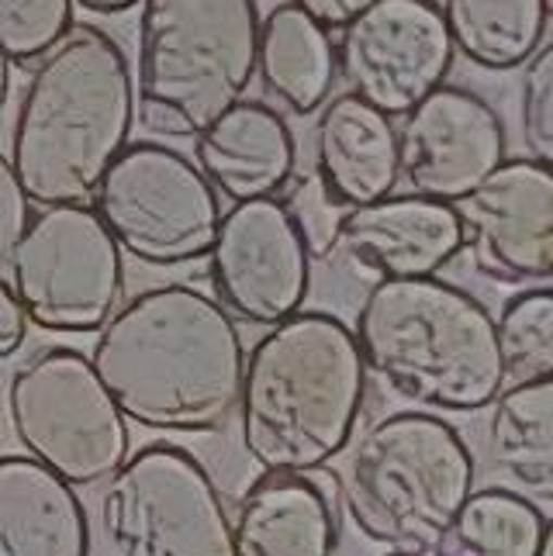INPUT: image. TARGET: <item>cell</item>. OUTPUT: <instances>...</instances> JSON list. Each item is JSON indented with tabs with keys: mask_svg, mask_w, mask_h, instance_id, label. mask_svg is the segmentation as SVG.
Returning a JSON list of instances; mask_svg holds the SVG:
<instances>
[{
	"mask_svg": "<svg viewBox=\"0 0 553 556\" xmlns=\"http://www.w3.org/2000/svg\"><path fill=\"white\" fill-rule=\"evenodd\" d=\"M453 42L436 0H374L339 28L336 70L353 98L380 114H405L447 84Z\"/></svg>",
	"mask_w": 553,
	"mask_h": 556,
	"instance_id": "cell-11",
	"label": "cell"
},
{
	"mask_svg": "<svg viewBox=\"0 0 553 556\" xmlns=\"http://www.w3.org/2000/svg\"><path fill=\"white\" fill-rule=\"evenodd\" d=\"M90 207L114 245L146 266H184L212 253L222 204L215 187L163 142H128L108 166Z\"/></svg>",
	"mask_w": 553,
	"mask_h": 556,
	"instance_id": "cell-9",
	"label": "cell"
},
{
	"mask_svg": "<svg viewBox=\"0 0 553 556\" xmlns=\"http://www.w3.org/2000/svg\"><path fill=\"white\" fill-rule=\"evenodd\" d=\"M73 4H80L90 14H122L128 8L142 4V0H73Z\"/></svg>",
	"mask_w": 553,
	"mask_h": 556,
	"instance_id": "cell-31",
	"label": "cell"
},
{
	"mask_svg": "<svg viewBox=\"0 0 553 556\" xmlns=\"http://www.w3.org/2000/svg\"><path fill=\"white\" fill-rule=\"evenodd\" d=\"M543 511L529 497L485 488L474 491L436 543L418 556H537Z\"/></svg>",
	"mask_w": 553,
	"mask_h": 556,
	"instance_id": "cell-23",
	"label": "cell"
},
{
	"mask_svg": "<svg viewBox=\"0 0 553 556\" xmlns=\"http://www.w3.org/2000/svg\"><path fill=\"white\" fill-rule=\"evenodd\" d=\"M364 397L367 367L353 329L326 312H298L242 363V450L263 477H309L350 446Z\"/></svg>",
	"mask_w": 553,
	"mask_h": 556,
	"instance_id": "cell-2",
	"label": "cell"
},
{
	"mask_svg": "<svg viewBox=\"0 0 553 556\" xmlns=\"http://www.w3.org/2000/svg\"><path fill=\"white\" fill-rule=\"evenodd\" d=\"M8 93H11V63L4 60V52H0V111L8 104Z\"/></svg>",
	"mask_w": 553,
	"mask_h": 556,
	"instance_id": "cell-32",
	"label": "cell"
},
{
	"mask_svg": "<svg viewBox=\"0 0 553 556\" xmlns=\"http://www.w3.org/2000/svg\"><path fill=\"white\" fill-rule=\"evenodd\" d=\"M315 174L347 207L388 198L398 184V131L388 114L353 93L322 104L315 122Z\"/></svg>",
	"mask_w": 553,
	"mask_h": 556,
	"instance_id": "cell-17",
	"label": "cell"
},
{
	"mask_svg": "<svg viewBox=\"0 0 553 556\" xmlns=\"http://www.w3.org/2000/svg\"><path fill=\"white\" fill-rule=\"evenodd\" d=\"M73 28V0H0V52L11 66L38 63Z\"/></svg>",
	"mask_w": 553,
	"mask_h": 556,
	"instance_id": "cell-25",
	"label": "cell"
},
{
	"mask_svg": "<svg viewBox=\"0 0 553 556\" xmlns=\"http://www.w3.org/2000/svg\"><path fill=\"white\" fill-rule=\"evenodd\" d=\"M28 218H32V201L25 198L22 184H17L11 160L0 152V274L8 270L11 253L17 239H22Z\"/></svg>",
	"mask_w": 553,
	"mask_h": 556,
	"instance_id": "cell-28",
	"label": "cell"
},
{
	"mask_svg": "<svg viewBox=\"0 0 553 556\" xmlns=\"http://www.w3.org/2000/svg\"><path fill=\"white\" fill-rule=\"evenodd\" d=\"M136 125V84L122 46L73 25L35 63L11 128V166L38 207L84 204Z\"/></svg>",
	"mask_w": 553,
	"mask_h": 556,
	"instance_id": "cell-3",
	"label": "cell"
},
{
	"mask_svg": "<svg viewBox=\"0 0 553 556\" xmlns=\"http://www.w3.org/2000/svg\"><path fill=\"white\" fill-rule=\"evenodd\" d=\"M440 14L453 52L491 73L523 66L543 46L540 0H443Z\"/></svg>",
	"mask_w": 553,
	"mask_h": 556,
	"instance_id": "cell-22",
	"label": "cell"
},
{
	"mask_svg": "<svg viewBox=\"0 0 553 556\" xmlns=\"http://www.w3.org/2000/svg\"><path fill=\"white\" fill-rule=\"evenodd\" d=\"M339 526L329 494L309 477H260L242 494L236 556H336Z\"/></svg>",
	"mask_w": 553,
	"mask_h": 556,
	"instance_id": "cell-19",
	"label": "cell"
},
{
	"mask_svg": "<svg viewBox=\"0 0 553 556\" xmlns=\"http://www.w3.org/2000/svg\"><path fill=\"white\" fill-rule=\"evenodd\" d=\"M284 215L294 225V232L304 245L309 260H329L339 245L342 218H347V204H339L329 187L318 180V174L291 177V184L284 187Z\"/></svg>",
	"mask_w": 553,
	"mask_h": 556,
	"instance_id": "cell-26",
	"label": "cell"
},
{
	"mask_svg": "<svg viewBox=\"0 0 553 556\" xmlns=\"http://www.w3.org/2000/svg\"><path fill=\"white\" fill-rule=\"evenodd\" d=\"M388 556H409V553H388Z\"/></svg>",
	"mask_w": 553,
	"mask_h": 556,
	"instance_id": "cell-35",
	"label": "cell"
},
{
	"mask_svg": "<svg viewBox=\"0 0 553 556\" xmlns=\"http://www.w3.org/2000/svg\"><path fill=\"white\" fill-rule=\"evenodd\" d=\"M537 556H553V515L543 522V535H540V549Z\"/></svg>",
	"mask_w": 553,
	"mask_h": 556,
	"instance_id": "cell-33",
	"label": "cell"
},
{
	"mask_svg": "<svg viewBox=\"0 0 553 556\" xmlns=\"http://www.w3.org/2000/svg\"><path fill=\"white\" fill-rule=\"evenodd\" d=\"M101 529L111 556H236L212 473L169 443L142 446L111 477Z\"/></svg>",
	"mask_w": 553,
	"mask_h": 556,
	"instance_id": "cell-10",
	"label": "cell"
},
{
	"mask_svg": "<svg viewBox=\"0 0 553 556\" xmlns=\"http://www.w3.org/2000/svg\"><path fill=\"white\" fill-rule=\"evenodd\" d=\"M8 287L35 329L101 332L122 304V249L87 204L38 207L11 253Z\"/></svg>",
	"mask_w": 553,
	"mask_h": 556,
	"instance_id": "cell-8",
	"label": "cell"
},
{
	"mask_svg": "<svg viewBox=\"0 0 553 556\" xmlns=\"http://www.w3.org/2000/svg\"><path fill=\"white\" fill-rule=\"evenodd\" d=\"M8 426L25 456L70 488L111 481L128 459V426L93 374L90 356L49 346L28 356L8 383Z\"/></svg>",
	"mask_w": 553,
	"mask_h": 556,
	"instance_id": "cell-7",
	"label": "cell"
},
{
	"mask_svg": "<svg viewBox=\"0 0 553 556\" xmlns=\"http://www.w3.org/2000/svg\"><path fill=\"white\" fill-rule=\"evenodd\" d=\"M336 73V46L329 31L315 25L304 11L294 4H277L260 22V87L288 114H298V118L315 114L329 101Z\"/></svg>",
	"mask_w": 553,
	"mask_h": 556,
	"instance_id": "cell-20",
	"label": "cell"
},
{
	"mask_svg": "<svg viewBox=\"0 0 553 556\" xmlns=\"http://www.w3.org/2000/svg\"><path fill=\"white\" fill-rule=\"evenodd\" d=\"M288 4L304 11L326 31H339V28H347L360 11H367L374 0H288Z\"/></svg>",
	"mask_w": 553,
	"mask_h": 556,
	"instance_id": "cell-29",
	"label": "cell"
},
{
	"mask_svg": "<svg viewBox=\"0 0 553 556\" xmlns=\"http://www.w3.org/2000/svg\"><path fill=\"white\" fill-rule=\"evenodd\" d=\"M298 146L266 101L242 98L194 139V166L232 204L280 194L294 177Z\"/></svg>",
	"mask_w": 553,
	"mask_h": 556,
	"instance_id": "cell-16",
	"label": "cell"
},
{
	"mask_svg": "<svg viewBox=\"0 0 553 556\" xmlns=\"http://www.w3.org/2000/svg\"><path fill=\"white\" fill-rule=\"evenodd\" d=\"M519 131L529 160L553 174V38L523 63Z\"/></svg>",
	"mask_w": 553,
	"mask_h": 556,
	"instance_id": "cell-27",
	"label": "cell"
},
{
	"mask_svg": "<svg viewBox=\"0 0 553 556\" xmlns=\"http://www.w3.org/2000/svg\"><path fill=\"white\" fill-rule=\"evenodd\" d=\"M488 459L529 502H553V377L502 388L491 401Z\"/></svg>",
	"mask_w": 553,
	"mask_h": 556,
	"instance_id": "cell-21",
	"label": "cell"
},
{
	"mask_svg": "<svg viewBox=\"0 0 553 556\" xmlns=\"http://www.w3.org/2000/svg\"><path fill=\"white\" fill-rule=\"evenodd\" d=\"M208 260L215 301L236 321L274 329L309 298V253L277 198L222 211Z\"/></svg>",
	"mask_w": 553,
	"mask_h": 556,
	"instance_id": "cell-12",
	"label": "cell"
},
{
	"mask_svg": "<svg viewBox=\"0 0 553 556\" xmlns=\"http://www.w3.org/2000/svg\"><path fill=\"white\" fill-rule=\"evenodd\" d=\"M242 336L215 298L163 283L118 304L90 367L125 421L152 432H218L236 418Z\"/></svg>",
	"mask_w": 553,
	"mask_h": 556,
	"instance_id": "cell-1",
	"label": "cell"
},
{
	"mask_svg": "<svg viewBox=\"0 0 553 556\" xmlns=\"http://www.w3.org/2000/svg\"><path fill=\"white\" fill-rule=\"evenodd\" d=\"M474 270L494 283L553 280V174L505 160L453 204Z\"/></svg>",
	"mask_w": 553,
	"mask_h": 556,
	"instance_id": "cell-13",
	"label": "cell"
},
{
	"mask_svg": "<svg viewBox=\"0 0 553 556\" xmlns=\"http://www.w3.org/2000/svg\"><path fill=\"white\" fill-rule=\"evenodd\" d=\"M256 38V0H142L136 122L160 139H198L246 98Z\"/></svg>",
	"mask_w": 553,
	"mask_h": 556,
	"instance_id": "cell-5",
	"label": "cell"
},
{
	"mask_svg": "<svg viewBox=\"0 0 553 556\" xmlns=\"http://www.w3.org/2000/svg\"><path fill=\"white\" fill-rule=\"evenodd\" d=\"M540 4H543V22L553 28V0H540Z\"/></svg>",
	"mask_w": 553,
	"mask_h": 556,
	"instance_id": "cell-34",
	"label": "cell"
},
{
	"mask_svg": "<svg viewBox=\"0 0 553 556\" xmlns=\"http://www.w3.org/2000/svg\"><path fill=\"white\" fill-rule=\"evenodd\" d=\"M505 125L467 87H436L398 128V180L418 198L456 204L505 163Z\"/></svg>",
	"mask_w": 553,
	"mask_h": 556,
	"instance_id": "cell-14",
	"label": "cell"
},
{
	"mask_svg": "<svg viewBox=\"0 0 553 556\" xmlns=\"http://www.w3.org/2000/svg\"><path fill=\"white\" fill-rule=\"evenodd\" d=\"M339 494L370 543L418 556L474 494V456L450 421L394 412L356 439Z\"/></svg>",
	"mask_w": 553,
	"mask_h": 556,
	"instance_id": "cell-6",
	"label": "cell"
},
{
	"mask_svg": "<svg viewBox=\"0 0 553 556\" xmlns=\"http://www.w3.org/2000/svg\"><path fill=\"white\" fill-rule=\"evenodd\" d=\"M0 556H90L80 497L32 456H0Z\"/></svg>",
	"mask_w": 553,
	"mask_h": 556,
	"instance_id": "cell-18",
	"label": "cell"
},
{
	"mask_svg": "<svg viewBox=\"0 0 553 556\" xmlns=\"http://www.w3.org/2000/svg\"><path fill=\"white\" fill-rule=\"evenodd\" d=\"M353 336L364 367L418 408L481 412L505 388L494 318L450 280H377Z\"/></svg>",
	"mask_w": 553,
	"mask_h": 556,
	"instance_id": "cell-4",
	"label": "cell"
},
{
	"mask_svg": "<svg viewBox=\"0 0 553 556\" xmlns=\"http://www.w3.org/2000/svg\"><path fill=\"white\" fill-rule=\"evenodd\" d=\"M25 329H28V318L22 312V304H17L8 280H0V359H8L22 350Z\"/></svg>",
	"mask_w": 553,
	"mask_h": 556,
	"instance_id": "cell-30",
	"label": "cell"
},
{
	"mask_svg": "<svg viewBox=\"0 0 553 556\" xmlns=\"http://www.w3.org/2000/svg\"><path fill=\"white\" fill-rule=\"evenodd\" d=\"M505 380H546L553 377V291H526L505 301L494 321Z\"/></svg>",
	"mask_w": 553,
	"mask_h": 556,
	"instance_id": "cell-24",
	"label": "cell"
},
{
	"mask_svg": "<svg viewBox=\"0 0 553 556\" xmlns=\"http://www.w3.org/2000/svg\"><path fill=\"white\" fill-rule=\"evenodd\" d=\"M336 253L364 277L415 280L436 277L464 253V236L453 204L388 194L347 211Z\"/></svg>",
	"mask_w": 553,
	"mask_h": 556,
	"instance_id": "cell-15",
	"label": "cell"
}]
</instances>
